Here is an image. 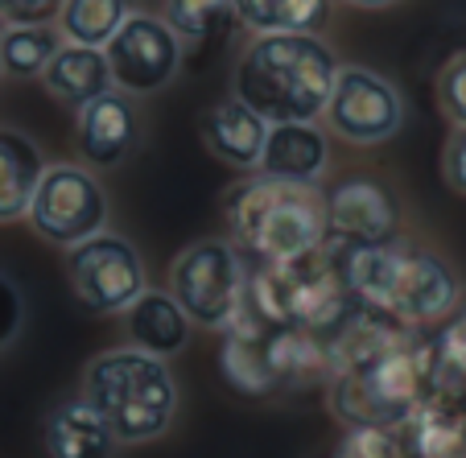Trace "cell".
<instances>
[{
	"label": "cell",
	"mask_w": 466,
	"mask_h": 458,
	"mask_svg": "<svg viewBox=\"0 0 466 458\" xmlns=\"http://www.w3.org/2000/svg\"><path fill=\"white\" fill-rule=\"evenodd\" d=\"M343 285L363 306L388 310L405 326H433L462 301V281L438 252H425L413 244H335Z\"/></svg>",
	"instance_id": "obj_1"
},
{
	"label": "cell",
	"mask_w": 466,
	"mask_h": 458,
	"mask_svg": "<svg viewBox=\"0 0 466 458\" xmlns=\"http://www.w3.org/2000/svg\"><path fill=\"white\" fill-rule=\"evenodd\" d=\"M441 376L438 331L409 326V335L388 351L360 360L326 380V405L347 430H400Z\"/></svg>",
	"instance_id": "obj_2"
},
{
	"label": "cell",
	"mask_w": 466,
	"mask_h": 458,
	"mask_svg": "<svg viewBox=\"0 0 466 458\" xmlns=\"http://www.w3.org/2000/svg\"><path fill=\"white\" fill-rule=\"evenodd\" d=\"M335 75L339 58L318 34H256L236 62L231 96L268 124L322 120Z\"/></svg>",
	"instance_id": "obj_3"
},
{
	"label": "cell",
	"mask_w": 466,
	"mask_h": 458,
	"mask_svg": "<svg viewBox=\"0 0 466 458\" xmlns=\"http://www.w3.org/2000/svg\"><path fill=\"white\" fill-rule=\"evenodd\" d=\"M83 401L104 417L120 446H141L169 430L177 413V380L161 355L120 347L104 351L83 371Z\"/></svg>",
	"instance_id": "obj_4"
},
{
	"label": "cell",
	"mask_w": 466,
	"mask_h": 458,
	"mask_svg": "<svg viewBox=\"0 0 466 458\" xmlns=\"http://www.w3.org/2000/svg\"><path fill=\"white\" fill-rule=\"evenodd\" d=\"M228 223L252 260H293L326 244V194L256 174L228 190Z\"/></svg>",
	"instance_id": "obj_5"
},
{
	"label": "cell",
	"mask_w": 466,
	"mask_h": 458,
	"mask_svg": "<svg viewBox=\"0 0 466 458\" xmlns=\"http://www.w3.org/2000/svg\"><path fill=\"white\" fill-rule=\"evenodd\" d=\"M248 310L273 326H306L326 335L351 306L339 260L330 248H314L293 260H256L248 269Z\"/></svg>",
	"instance_id": "obj_6"
},
{
	"label": "cell",
	"mask_w": 466,
	"mask_h": 458,
	"mask_svg": "<svg viewBox=\"0 0 466 458\" xmlns=\"http://www.w3.org/2000/svg\"><path fill=\"white\" fill-rule=\"evenodd\" d=\"M169 298L190 322L223 331L248 298V265L228 239H198L169 269Z\"/></svg>",
	"instance_id": "obj_7"
},
{
	"label": "cell",
	"mask_w": 466,
	"mask_h": 458,
	"mask_svg": "<svg viewBox=\"0 0 466 458\" xmlns=\"http://www.w3.org/2000/svg\"><path fill=\"white\" fill-rule=\"evenodd\" d=\"M25 219L34 223L42 239L58 248H75L107 228V194L96 182V174H87L83 166H71V161L50 166L46 161Z\"/></svg>",
	"instance_id": "obj_8"
},
{
	"label": "cell",
	"mask_w": 466,
	"mask_h": 458,
	"mask_svg": "<svg viewBox=\"0 0 466 458\" xmlns=\"http://www.w3.org/2000/svg\"><path fill=\"white\" fill-rule=\"evenodd\" d=\"M322 120L339 141L371 149V145H384L400 133L405 99L380 71H371V66H343L339 62V75H335V87H330V99L322 107Z\"/></svg>",
	"instance_id": "obj_9"
},
{
	"label": "cell",
	"mask_w": 466,
	"mask_h": 458,
	"mask_svg": "<svg viewBox=\"0 0 466 458\" xmlns=\"http://www.w3.org/2000/svg\"><path fill=\"white\" fill-rule=\"evenodd\" d=\"M104 58L112 71V87H120L124 96H157L177 79L186 46L161 17L132 13L104 46Z\"/></svg>",
	"instance_id": "obj_10"
},
{
	"label": "cell",
	"mask_w": 466,
	"mask_h": 458,
	"mask_svg": "<svg viewBox=\"0 0 466 458\" xmlns=\"http://www.w3.org/2000/svg\"><path fill=\"white\" fill-rule=\"evenodd\" d=\"M71 290L91 314H124L145 293V265L124 236L99 231L83 244L66 248Z\"/></svg>",
	"instance_id": "obj_11"
},
{
	"label": "cell",
	"mask_w": 466,
	"mask_h": 458,
	"mask_svg": "<svg viewBox=\"0 0 466 458\" xmlns=\"http://www.w3.org/2000/svg\"><path fill=\"white\" fill-rule=\"evenodd\" d=\"M413 458H466V380L441 371L417 413L405 422Z\"/></svg>",
	"instance_id": "obj_12"
},
{
	"label": "cell",
	"mask_w": 466,
	"mask_h": 458,
	"mask_svg": "<svg viewBox=\"0 0 466 458\" xmlns=\"http://www.w3.org/2000/svg\"><path fill=\"white\" fill-rule=\"evenodd\" d=\"M326 239L335 244H388L396 239L392 194L371 178H347L326 194Z\"/></svg>",
	"instance_id": "obj_13"
},
{
	"label": "cell",
	"mask_w": 466,
	"mask_h": 458,
	"mask_svg": "<svg viewBox=\"0 0 466 458\" xmlns=\"http://www.w3.org/2000/svg\"><path fill=\"white\" fill-rule=\"evenodd\" d=\"M326 161H330V137L318 128V120H285V124H268L256 169L264 178L318 186L326 174Z\"/></svg>",
	"instance_id": "obj_14"
},
{
	"label": "cell",
	"mask_w": 466,
	"mask_h": 458,
	"mask_svg": "<svg viewBox=\"0 0 466 458\" xmlns=\"http://www.w3.org/2000/svg\"><path fill=\"white\" fill-rule=\"evenodd\" d=\"M141 137L137 104L120 87L96 96L91 104L79 107V153L87 166H120Z\"/></svg>",
	"instance_id": "obj_15"
},
{
	"label": "cell",
	"mask_w": 466,
	"mask_h": 458,
	"mask_svg": "<svg viewBox=\"0 0 466 458\" xmlns=\"http://www.w3.org/2000/svg\"><path fill=\"white\" fill-rule=\"evenodd\" d=\"M264 368L273 392H293V388H314L330 380V351L326 335L306 331V326H273L264 322Z\"/></svg>",
	"instance_id": "obj_16"
},
{
	"label": "cell",
	"mask_w": 466,
	"mask_h": 458,
	"mask_svg": "<svg viewBox=\"0 0 466 458\" xmlns=\"http://www.w3.org/2000/svg\"><path fill=\"white\" fill-rule=\"evenodd\" d=\"M264 133H268V120L256 116L236 96L211 104L203 116V145L231 169H256L264 149Z\"/></svg>",
	"instance_id": "obj_17"
},
{
	"label": "cell",
	"mask_w": 466,
	"mask_h": 458,
	"mask_svg": "<svg viewBox=\"0 0 466 458\" xmlns=\"http://www.w3.org/2000/svg\"><path fill=\"white\" fill-rule=\"evenodd\" d=\"M42 442L50 458H112V450L120 446L104 425V417L83 397H66L46 413Z\"/></svg>",
	"instance_id": "obj_18"
},
{
	"label": "cell",
	"mask_w": 466,
	"mask_h": 458,
	"mask_svg": "<svg viewBox=\"0 0 466 458\" xmlns=\"http://www.w3.org/2000/svg\"><path fill=\"white\" fill-rule=\"evenodd\" d=\"M42 87L50 91L62 107L79 112V107L91 104L96 96L112 91V71H107L104 50H96V46L62 42V50L54 54L50 66L42 71Z\"/></svg>",
	"instance_id": "obj_19"
},
{
	"label": "cell",
	"mask_w": 466,
	"mask_h": 458,
	"mask_svg": "<svg viewBox=\"0 0 466 458\" xmlns=\"http://www.w3.org/2000/svg\"><path fill=\"white\" fill-rule=\"evenodd\" d=\"M124 326H128V339L137 351H149V355H177L190 339V318L182 314L169 293H157V290H145L141 298L132 301L124 310Z\"/></svg>",
	"instance_id": "obj_20"
},
{
	"label": "cell",
	"mask_w": 466,
	"mask_h": 458,
	"mask_svg": "<svg viewBox=\"0 0 466 458\" xmlns=\"http://www.w3.org/2000/svg\"><path fill=\"white\" fill-rule=\"evenodd\" d=\"M42 169L46 158L37 141H29L25 133H13V128H0V223L25 219Z\"/></svg>",
	"instance_id": "obj_21"
},
{
	"label": "cell",
	"mask_w": 466,
	"mask_h": 458,
	"mask_svg": "<svg viewBox=\"0 0 466 458\" xmlns=\"http://www.w3.org/2000/svg\"><path fill=\"white\" fill-rule=\"evenodd\" d=\"M231 17L252 34H318L330 21V0H228Z\"/></svg>",
	"instance_id": "obj_22"
},
{
	"label": "cell",
	"mask_w": 466,
	"mask_h": 458,
	"mask_svg": "<svg viewBox=\"0 0 466 458\" xmlns=\"http://www.w3.org/2000/svg\"><path fill=\"white\" fill-rule=\"evenodd\" d=\"M132 13H137V0H62L54 25H58L62 42L104 50Z\"/></svg>",
	"instance_id": "obj_23"
},
{
	"label": "cell",
	"mask_w": 466,
	"mask_h": 458,
	"mask_svg": "<svg viewBox=\"0 0 466 458\" xmlns=\"http://www.w3.org/2000/svg\"><path fill=\"white\" fill-rule=\"evenodd\" d=\"M62 50V34L54 21L0 29V75L9 79H42L50 58Z\"/></svg>",
	"instance_id": "obj_24"
},
{
	"label": "cell",
	"mask_w": 466,
	"mask_h": 458,
	"mask_svg": "<svg viewBox=\"0 0 466 458\" xmlns=\"http://www.w3.org/2000/svg\"><path fill=\"white\" fill-rule=\"evenodd\" d=\"M161 21L182 37V46H203L231 21V5L228 0H166Z\"/></svg>",
	"instance_id": "obj_25"
},
{
	"label": "cell",
	"mask_w": 466,
	"mask_h": 458,
	"mask_svg": "<svg viewBox=\"0 0 466 458\" xmlns=\"http://www.w3.org/2000/svg\"><path fill=\"white\" fill-rule=\"evenodd\" d=\"M339 454H343V458H413V454H409L405 425H400V430H384V425L351 430Z\"/></svg>",
	"instance_id": "obj_26"
},
{
	"label": "cell",
	"mask_w": 466,
	"mask_h": 458,
	"mask_svg": "<svg viewBox=\"0 0 466 458\" xmlns=\"http://www.w3.org/2000/svg\"><path fill=\"white\" fill-rule=\"evenodd\" d=\"M438 107L450 124H466V50L450 54L438 71Z\"/></svg>",
	"instance_id": "obj_27"
},
{
	"label": "cell",
	"mask_w": 466,
	"mask_h": 458,
	"mask_svg": "<svg viewBox=\"0 0 466 458\" xmlns=\"http://www.w3.org/2000/svg\"><path fill=\"white\" fill-rule=\"evenodd\" d=\"M450 322L438 331V351H441V371L466 380V301L450 310Z\"/></svg>",
	"instance_id": "obj_28"
},
{
	"label": "cell",
	"mask_w": 466,
	"mask_h": 458,
	"mask_svg": "<svg viewBox=\"0 0 466 458\" xmlns=\"http://www.w3.org/2000/svg\"><path fill=\"white\" fill-rule=\"evenodd\" d=\"M441 178L450 190L466 198V124H454V133L441 149Z\"/></svg>",
	"instance_id": "obj_29"
},
{
	"label": "cell",
	"mask_w": 466,
	"mask_h": 458,
	"mask_svg": "<svg viewBox=\"0 0 466 458\" xmlns=\"http://www.w3.org/2000/svg\"><path fill=\"white\" fill-rule=\"evenodd\" d=\"M62 9V0H0V21L5 25H37V21H54Z\"/></svg>",
	"instance_id": "obj_30"
},
{
	"label": "cell",
	"mask_w": 466,
	"mask_h": 458,
	"mask_svg": "<svg viewBox=\"0 0 466 458\" xmlns=\"http://www.w3.org/2000/svg\"><path fill=\"white\" fill-rule=\"evenodd\" d=\"M21 318H25V301H21L17 281L9 273H0V347L17 339Z\"/></svg>",
	"instance_id": "obj_31"
},
{
	"label": "cell",
	"mask_w": 466,
	"mask_h": 458,
	"mask_svg": "<svg viewBox=\"0 0 466 458\" xmlns=\"http://www.w3.org/2000/svg\"><path fill=\"white\" fill-rule=\"evenodd\" d=\"M339 5H351V9H388L396 0H339Z\"/></svg>",
	"instance_id": "obj_32"
},
{
	"label": "cell",
	"mask_w": 466,
	"mask_h": 458,
	"mask_svg": "<svg viewBox=\"0 0 466 458\" xmlns=\"http://www.w3.org/2000/svg\"><path fill=\"white\" fill-rule=\"evenodd\" d=\"M0 29H5V21H0Z\"/></svg>",
	"instance_id": "obj_33"
},
{
	"label": "cell",
	"mask_w": 466,
	"mask_h": 458,
	"mask_svg": "<svg viewBox=\"0 0 466 458\" xmlns=\"http://www.w3.org/2000/svg\"><path fill=\"white\" fill-rule=\"evenodd\" d=\"M335 458H343V454H335Z\"/></svg>",
	"instance_id": "obj_34"
}]
</instances>
